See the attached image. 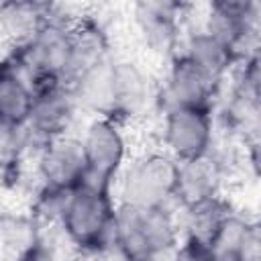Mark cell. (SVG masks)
<instances>
[{"instance_id": "obj_13", "label": "cell", "mask_w": 261, "mask_h": 261, "mask_svg": "<svg viewBox=\"0 0 261 261\" xmlns=\"http://www.w3.org/2000/svg\"><path fill=\"white\" fill-rule=\"evenodd\" d=\"M220 184H222V171L212 155L179 163L175 202H181L186 208H190L208 202L212 198H218Z\"/></svg>"}, {"instance_id": "obj_5", "label": "cell", "mask_w": 261, "mask_h": 261, "mask_svg": "<svg viewBox=\"0 0 261 261\" xmlns=\"http://www.w3.org/2000/svg\"><path fill=\"white\" fill-rule=\"evenodd\" d=\"M88 184L114 190L118 175L128 163V143L122 130V122L110 116H96L80 137Z\"/></svg>"}, {"instance_id": "obj_8", "label": "cell", "mask_w": 261, "mask_h": 261, "mask_svg": "<svg viewBox=\"0 0 261 261\" xmlns=\"http://www.w3.org/2000/svg\"><path fill=\"white\" fill-rule=\"evenodd\" d=\"M37 173L41 190L67 194L86 184L88 167L80 137L63 135L39 147Z\"/></svg>"}, {"instance_id": "obj_7", "label": "cell", "mask_w": 261, "mask_h": 261, "mask_svg": "<svg viewBox=\"0 0 261 261\" xmlns=\"http://www.w3.org/2000/svg\"><path fill=\"white\" fill-rule=\"evenodd\" d=\"M33 108L24 130L39 141V147L67 135L80 108L69 84L59 80L33 82Z\"/></svg>"}, {"instance_id": "obj_1", "label": "cell", "mask_w": 261, "mask_h": 261, "mask_svg": "<svg viewBox=\"0 0 261 261\" xmlns=\"http://www.w3.org/2000/svg\"><path fill=\"white\" fill-rule=\"evenodd\" d=\"M116 206L112 190L86 181L67 192L57 222L73 247L84 253H102L112 247Z\"/></svg>"}, {"instance_id": "obj_9", "label": "cell", "mask_w": 261, "mask_h": 261, "mask_svg": "<svg viewBox=\"0 0 261 261\" xmlns=\"http://www.w3.org/2000/svg\"><path fill=\"white\" fill-rule=\"evenodd\" d=\"M218 84L212 82L196 63H192L184 53L173 55L167 67L161 104L165 108H210L216 96Z\"/></svg>"}, {"instance_id": "obj_6", "label": "cell", "mask_w": 261, "mask_h": 261, "mask_svg": "<svg viewBox=\"0 0 261 261\" xmlns=\"http://www.w3.org/2000/svg\"><path fill=\"white\" fill-rule=\"evenodd\" d=\"M163 151L177 163L212 155L214 118L210 108H165L161 122Z\"/></svg>"}, {"instance_id": "obj_2", "label": "cell", "mask_w": 261, "mask_h": 261, "mask_svg": "<svg viewBox=\"0 0 261 261\" xmlns=\"http://www.w3.org/2000/svg\"><path fill=\"white\" fill-rule=\"evenodd\" d=\"M175 245H179V234L169 208L116 206L112 247L124 261H147L153 253Z\"/></svg>"}, {"instance_id": "obj_3", "label": "cell", "mask_w": 261, "mask_h": 261, "mask_svg": "<svg viewBox=\"0 0 261 261\" xmlns=\"http://www.w3.org/2000/svg\"><path fill=\"white\" fill-rule=\"evenodd\" d=\"M177 171L179 163L165 151L145 153L128 161L118 175L116 202L135 208H169V202H175Z\"/></svg>"}, {"instance_id": "obj_4", "label": "cell", "mask_w": 261, "mask_h": 261, "mask_svg": "<svg viewBox=\"0 0 261 261\" xmlns=\"http://www.w3.org/2000/svg\"><path fill=\"white\" fill-rule=\"evenodd\" d=\"M75 49V27L51 16L27 43L14 47L10 53L14 61L27 71L31 84L41 80H69Z\"/></svg>"}, {"instance_id": "obj_15", "label": "cell", "mask_w": 261, "mask_h": 261, "mask_svg": "<svg viewBox=\"0 0 261 261\" xmlns=\"http://www.w3.org/2000/svg\"><path fill=\"white\" fill-rule=\"evenodd\" d=\"M181 53L192 63H196L218 86L224 80V75L230 71V67L234 65V61L239 59L234 55V51H230L224 43H220L218 39H214L204 29H200V31H196V33H192L188 37L186 47H184Z\"/></svg>"}, {"instance_id": "obj_11", "label": "cell", "mask_w": 261, "mask_h": 261, "mask_svg": "<svg viewBox=\"0 0 261 261\" xmlns=\"http://www.w3.org/2000/svg\"><path fill=\"white\" fill-rule=\"evenodd\" d=\"M33 108V86L12 55L0 61V128L24 130Z\"/></svg>"}, {"instance_id": "obj_16", "label": "cell", "mask_w": 261, "mask_h": 261, "mask_svg": "<svg viewBox=\"0 0 261 261\" xmlns=\"http://www.w3.org/2000/svg\"><path fill=\"white\" fill-rule=\"evenodd\" d=\"M51 18V6L37 2H8L0 6V29L14 47L27 43L47 20Z\"/></svg>"}, {"instance_id": "obj_17", "label": "cell", "mask_w": 261, "mask_h": 261, "mask_svg": "<svg viewBox=\"0 0 261 261\" xmlns=\"http://www.w3.org/2000/svg\"><path fill=\"white\" fill-rule=\"evenodd\" d=\"M16 261H57V257L53 255V251H51L49 247H45L43 243L35 241V243L27 245V247L18 253Z\"/></svg>"}, {"instance_id": "obj_12", "label": "cell", "mask_w": 261, "mask_h": 261, "mask_svg": "<svg viewBox=\"0 0 261 261\" xmlns=\"http://www.w3.org/2000/svg\"><path fill=\"white\" fill-rule=\"evenodd\" d=\"M257 4L253 2H214L204 22V31L224 43L237 57L241 49L255 33L257 27Z\"/></svg>"}, {"instance_id": "obj_18", "label": "cell", "mask_w": 261, "mask_h": 261, "mask_svg": "<svg viewBox=\"0 0 261 261\" xmlns=\"http://www.w3.org/2000/svg\"><path fill=\"white\" fill-rule=\"evenodd\" d=\"M147 261H177V245L169 247V249H163L159 253H153Z\"/></svg>"}, {"instance_id": "obj_10", "label": "cell", "mask_w": 261, "mask_h": 261, "mask_svg": "<svg viewBox=\"0 0 261 261\" xmlns=\"http://www.w3.org/2000/svg\"><path fill=\"white\" fill-rule=\"evenodd\" d=\"M151 100L153 90L149 75L133 61H112L108 116L120 122L141 116Z\"/></svg>"}, {"instance_id": "obj_14", "label": "cell", "mask_w": 261, "mask_h": 261, "mask_svg": "<svg viewBox=\"0 0 261 261\" xmlns=\"http://www.w3.org/2000/svg\"><path fill=\"white\" fill-rule=\"evenodd\" d=\"M137 22L149 49L169 53L177 43V6L145 2L137 6Z\"/></svg>"}]
</instances>
